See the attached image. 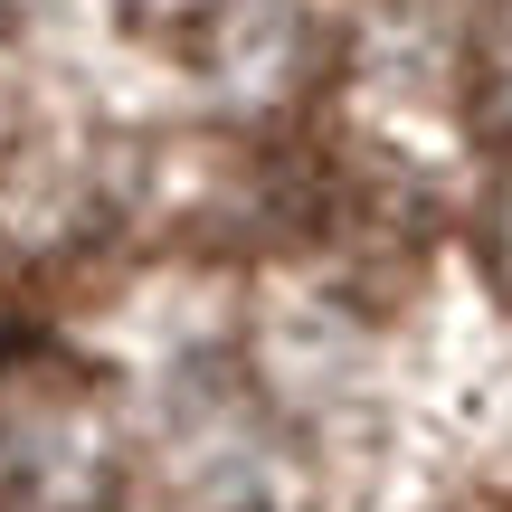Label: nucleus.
<instances>
[{"label":"nucleus","instance_id":"f257e3e1","mask_svg":"<svg viewBox=\"0 0 512 512\" xmlns=\"http://www.w3.org/2000/svg\"><path fill=\"white\" fill-rule=\"evenodd\" d=\"M484 105H494V124L512 133V0H503L494 38H484Z\"/></svg>","mask_w":512,"mask_h":512},{"label":"nucleus","instance_id":"f03ea898","mask_svg":"<svg viewBox=\"0 0 512 512\" xmlns=\"http://www.w3.org/2000/svg\"><path fill=\"white\" fill-rule=\"evenodd\" d=\"M494 266H503V285H512V190H503V209H494Z\"/></svg>","mask_w":512,"mask_h":512}]
</instances>
